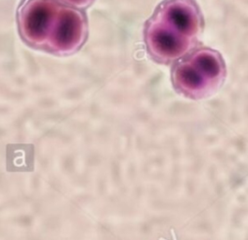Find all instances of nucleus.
<instances>
[{"mask_svg": "<svg viewBox=\"0 0 248 240\" xmlns=\"http://www.w3.org/2000/svg\"><path fill=\"white\" fill-rule=\"evenodd\" d=\"M172 70L176 90L190 99H202L217 90L226 76L222 56L211 48L186 54Z\"/></svg>", "mask_w": 248, "mask_h": 240, "instance_id": "nucleus-1", "label": "nucleus"}, {"mask_svg": "<svg viewBox=\"0 0 248 240\" xmlns=\"http://www.w3.org/2000/svg\"><path fill=\"white\" fill-rule=\"evenodd\" d=\"M89 24L87 15L80 9L60 6L47 38L45 50L56 55H71L87 41Z\"/></svg>", "mask_w": 248, "mask_h": 240, "instance_id": "nucleus-2", "label": "nucleus"}, {"mask_svg": "<svg viewBox=\"0 0 248 240\" xmlns=\"http://www.w3.org/2000/svg\"><path fill=\"white\" fill-rule=\"evenodd\" d=\"M144 40L149 54L161 63H170L188 54L198 43L173 25L155 16L146 23Z\"/></svg>", "mask_w": 248, "mask_h": 240, "instance_id": "nucleus-3", "label": "nucleus"}, {"mask_svg": "<svg viewBox=\"0 0 248 240\" xmlns=\"http://www.w3.org/2000/svg\"><path fill=\"white\" fill-rule=\"evenodd\" d=\"M60 6L56 0H26L20 6L17 14L18 30L28 45L45 50Z\"/></svg>", "mask_w": 248, "mask_h": 240, "instance_id": "nucleus-4", "label": "nucleus"}, {"mask_svg": "<svg viewBox=\"0 0 248 240\" xmlns=\"http://www.w3.org/2000/svg\"><path fill=\"white\" fill-rule=\"evenodd\" d=\"M153 16L173 25L195 40L199 39L204 27L202 11L196 0H164Z\"/></svg>", "mask_w": 248, "mask_h": 240, "instance_id": "nucleus-5", "label": "nucleus"}, {"mask_svg": "<svg viewBox=\"0 0 248 240\" xmlns=\"http://www.w3.org/2000/svg\"><path fill=\"white\" fill-rule=\"evenodd\" d=\"M59 3L64 4L65 6L77 8V9H86L90 7L94 0H56Z\"/></svg>", "mask_w": 248, "mask_h": 240, "instance_id": "nucleus-6", "label": "nucleus"}]
</instances>
